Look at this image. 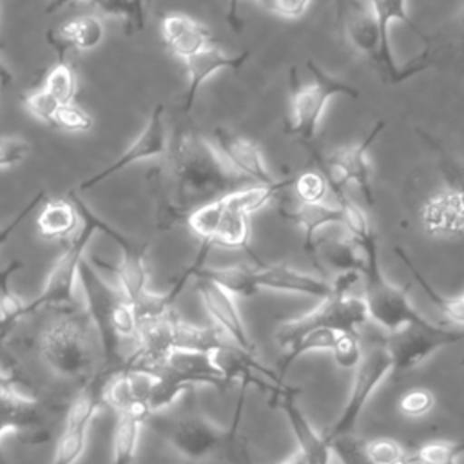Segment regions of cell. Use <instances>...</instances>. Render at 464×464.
<instances>
[{"label": "cell", "mask_w": 464, "mask_h": 464, "mask_svg": "<svg viewBox=\"0 0 464 464\" xmlns=\"http://www.w3.org/2000/svg\"><path fill=\"white\" fill-rule=\"evenodd\" d=\"M223 214H225V201L221 196V198L212 199V201L198 207L196 210H192L187 218V225L201 241L210 245V241L221 223Z\"/></svg>", "instance_id": "8d00e7d4"}, {"label": "cell", "mask_w": 464, "mask_h": 464, "mask_svg": "<svg viewBox=\"0 0 464 464\" xmlns=\"http://www.w3.org/2000/svg\"><path fill=\"white\" fill-rule=\"evenodd\" d=\"M281 464H308L306 460H304V457L299 453V451H295L294 455H290L285 462H281Z\"/></svg>", "instance_id": "11a10c76"}, {"label": "cell", "mask_w": 464, "mask_h": 464, "mask_svg": "<svg viewBox=\"0 0 464 464\" xmlns=\"http://www.w3.org/2000/svg\"><path fill=\"white\" fill-rule=\"evenodd\" d=\"M237 7H239V0H228V9H227V22L234 31L241 29V18L237 14Z\"/></svg>", "instance_id": "f5cc1de1"}, {"label": "cell", "mask_w": 464, "mask_h": 464, "mask_svg": "<svg viewBox=\"0 0 464 464\" xmlns=\"http://www.w3.org/2000/svg\"><path fill=\"white\" fill-rule=\"evenodd\" d=\"M392 373V361L384 346H373L362 355V361L355 368V377L352 382L350 395L344 402L335 422L323 433L326 442L332 446L334 440L352 435L364 406L368 404L372 393L381 386V382Z\"/></svg>", "instance_id": "7c38bea8"}, {"label": "cell", "mask_w": 464, "mask_h": 464, "mask_svg": "<svg viewBox=\"0 0 464 464\" xmlns=\"http://www.w3.org/2000/svg\"><path fill=\"white\" fill-rule=\"evenodd\" d=\"M96 227H98V232L105 234L120 246L121 257L116 266H111V265L100 261L96 256L91 257V263L94 266L111 268L118 281L116 288L121 292V295L127 301H130L134 304L138 299H141L149 292V286H147V283H149V268H147L149 243L136 241V239L125 236L123 232H120L107 221H103L100 216H98Z\"/></svg>", "instance_id": "4fadbf2b"}, {"label": "cell", "mask_w": 464, "mask_h": 464, "mask_svg": "<svg viewBox=\"0 0 464 464\" xmlns=\"http://www.w3.org/2000/svg\"><path fill=\"white\" fill-rule=\"evenodd\" d=\"M60 105L72 103L76 92V74L69 63L58 60L45 74L42 85Z\"/></svg>", "instance_id": "f35d334b"}, {"label": "cell", "mask_w": 464, "mask_h": 464, "mask_svg": "<svg viewBox=\"0 0 464 464\" xmlns=\"http://www.w3.org/2000/svg\"><path fill=\"white\" fill-rule=\"evenodd\" d=\"M196 290L207 314L214 319L216 326L223 334H227L230 341L245 353L256 355V343L252 341L245 326L241 312L236 304V297L205 277H196Z\"/></svg>", "instance_id": "9a60e30c"}, {"label": "cell", "mask_w": 464, "mask_h": 464, "mask_svg": "<svg viewBox=\"0 0 464 464\" xmlns=\"http://www.w3.org/2000/svg\"><path fill=\"white\" fill-rule=\"evenodd\" d=\"M368 319L362 297L355 295H332L323 299L312 312L283 323L276 330V343L281 348H290L303 335L317 330H330L337 334L357 332Z\"/></svg>", "instance_id": "9c48e42d"}, {"label": "cell", "mask_w": 464, "mask_h": 464, "mask_svg": "<svg viewBox=\"0 0 464 464\" xmlns=\"http://www.w3.org/2000/svg\"><path fill=\"white\" fill-rule=\"evenodd\" d=\"M415 132L422 138V141L433 150V156L437 160V169L444 178L446 188H451L464 196V161L451 154L440 141H437L431 134L424 132L422 129H415Z\"/></svg>", "instance_id": "e575fe53"}, {"label": "cell", "mask_w": 464, "mask_h": 464, "mask_svg": "<svg viewBox=\"0 0 464 464\" xmlns=\"http://www.w3.org/2000/svg\"><path fill=\"white\" fill-rule=\"evenodd\" d=\"M0 390L29 404L40 406L42 402V393L36 382L31 379V375L25 373L18 359L2 348H0Z\"/></svg>", "instance_id": "f546056e"}, {"label": "cell", "mask_w": 464, "mask_h": 464, "mask_svg": "<svg viewBox=\"0 0 464 464\" xmlns=\"http://www.w3.org/2000/svg\"><path fill=\"white\" fill-rule=\"evenodd\" d=\"M74 2H82V0H49V2H47V7H45V13H47V14L56 13V11H60L62 7H65V5H69V4H74ZM89 2H91V0H89Z\"/></svg>", "instance_id": "db71d44e"}, {"label": "cell", "mask_w": 464, "mask_h": 464, "mask_svg": "<svg viewBox=\"0 0 464 464\" xmlns=\"http://www.w3.org/2000/svg\"><path fill=\"white\" fill-rule=\"evenodd\" d=\"M42 201H45V192L44 190H40V192H36L34 194V198L14 216V219H11L7 225H4V227H0V248H2V245L11 237V234L20 227V223L42 203Z\"/></svg>", "instance_id": "f907efd6"}, {"label": "cell", "mask_w": 464, "mask_h": 464, "mask_svg": "<svg viewBox=\"0 0 464 464\" xmlns=\"http://www.w3.org/2000/svg\"><path fill=\"white\" fill-rule=\"evenodd\" d=\"M69 199L76 207L82 225L78 232L71 239H67V246L62 252V256L54 261L42 292L27 304L29 314L40 308H49V306L63 308L72 303L85 248L91 243L92 236L98 232L96 228L98 214H94L89 208V205L80 196H76V192H69Z\"/></svg>", "instance_id": "52a82bcc"}, {"label": "cell", "mask_w": 464, "mask_h": 464, "mask_svg": "<svg viewBox=\"0 0 464 464\" xmlns=\"http://www.w3.org/2000/svg\"><path fill=\"white\" fill-rule=\"evenodd\" d=\"M194 277H205L234 297H252L259 292L254 281V268L245 265L232 266H198Z\"/></svg>", "instance_id": "4316f807"}, {"label": "cell", "mask_w": 464, "mask_h": 464, "mask_svg": "<svg viewBox=\"0 0 464 464\" xmlns=\"http://www.w3.org/2000/svg\"><path fill=\"white\" fill-rule=\"evenodd\" d=\"M210 141L225 163L241 178L257 181V185H272L277 181L268 170L259 147L252 140L234 134L225 127H216Z\"/></svg>", "instance_id": "2e32d148"}, {"label": "cell", "mask_w": 464, "mask_h": 464, "mask_svg": "<svg viewBox=\"0 0 464 464\" xmlns=\"http://www.w3.org/2000/svg\"><path fill=\"white\" fill-rule=\"evenodd\" d=\"M324 257L339 272H344V270H357L359 272L361 259H362L361 257V248L357 246V243L352 237L330 243L324 248Z\"/></svg>", "instance_id": "ee69618b"}, {"label": "cell", "mask_w": 464, "mask_h": 464, "mask_svg": "<svg viewBox=\"0 0 464 464\" xmlns=\"http://www.w3.org/2000/svg\"><path fill=\"white\" fill-rule=\"evenodd\" d=\"M459 36H460V44L464 45V7L459 14Z\"/></svg>", "instance_id": "6f0895ef"}, {"label": "cell", "mask_w": 464, "mask_h": 464, "mask_svg": "<svg viewBox=\"0 0 464 464\" xmlns=\"http://www.w3.org/2000/svg\"><path fill=\"white\" fill-rule=\"evenodd\" d=\"M420 221L431 236H453L464 232V196L451 188L433 194L420 210Z\"/></svg>", "instance_id": "7402d4cb"}, {"label": "cell", "mask_w": 464, "mask_h": 464, "mask_svg": "<svg viewBox=\"0 0 464 464\" xmlns=\"http://www.w3.org/2000/svg\"><path fill=\"white\" fill-rule=\"evenodd\" d=\"M294 183V179H277L272 185H252V187H241L234 192H228L223 196L227 207L252 216L254 212H257L259 208H263L265 205H268V201H272L281 190H285L286 187H290Z\"/></svg>", "instance_id": "1f68e13d"}, {"label": "cell", "mask_w": 464, "mask_h": 464, "mask_svg": "<svg viewBox=\"0 0 464 464\" xmlns=\"http://www.w3.org/2000/svg\"><path fill=\"white\" fill-rule=\"evenodd\" d=\"M143 422H145V417L140 413H134V411L116 413V422H114V431H112V460H111V464H132L134 462Z\"/></svg>", "instance_id": "f1b7e54d"}, {"label": "cell", "mask_w": 464, "mask_h": 464, "mask_svg": "<svg viewBox=\"0 0 464 464\" xmlns=\"http://www.w3.org/2000/svg\"><path fill=\"white\" fill-rule=\"evenodd\" d=\"M254 281L259 290H276V292H288V294H299V295H310L328 299L335 294V288L332 281H326L323 277L295 270L285 263H274V265H259L254 268Z\"/></svg>", "instance_id": "d6986e66"}, {"label": "cell", "mask_w": 464, "mask_h": 464, "mask_svg": "<svg viewBox=\"0 0 464 464\" xmlns=\"http://www.w3.org/2000/svg\"><path fill=\"white\" fill-rule=\"evenodd\" d=\"M160 230L187 221L198 207L243 187L246 181L219 156L210 138L196 129L179 130L161 165L147 176Z\"/></svg>", "instance_id": "6da1fadb"}, {"label": "cell", "mask_w": 464, "mask_h": 464, "mask_svg": "<svg viewBox=\"0 0 464 464\" xmlns=\"http://www.w3.org/2000/svg\"><path fill=\"white\" fill-rule=\"evenodd\" d=\"M7 433L29 446L45 444L53 437L38 404H29L0 390V442Z\"/></svg>", "instance_id": "ac0fdd59"}, {"label": "cell", "mask_w": 464, "mask_h": 464, "mask_svg": "<svg viewBox=\"0 0 464 464\" xmlns=\"http://www.w3.org/2000/svg\"><path fill=\"white\" fill-rule=\"evenodd\" d=\"M96 332L87 314H62L40 335V353L54 375L80 386L100 370Z\"/></svg>", "instance_id": "277c9868"}, {"label": "cell", "mask_w": 464, "mask_h": 464, "mask_svg": "<svg viewBox=\"0 0 464 464\" xmlns=\"http://www.w3.org/2000/svg\"><path fill=\"white\" fill-rule=\"evenodd\" d=\"M227 343L218 326H196L176 317L174 323V350L214 353Z\"/></svg>", "instance_id": "83f0119b"}, {"label": "cell", "mask_w": 464, "mask_h": 464, "mask_svg": "<svg viewBox=\"0 0 464 464\" xmlns=\"http://www.w3.org/2000/svg\"><path fill=\"white\" fill-rule=\"evenodd\" d=\"M25 107L38 121L54 127V118L60 109V103L44 87L29 92V96L25 98Z\"/></svg>", "instance_id": "f6af8a7d"}, {"label": "cell", "mask_w": 464, "mask_h": 464, "mask_svg": "<svg viewBox=\"0 0 464 464\" xmlns=\"http://www.w3.org/2000/svg\"><path fill=\"white\" fill-rule=\"evenodd\" d=\"M277 404L285 413L290 430L297 440V451L308 464H332V446L326 442L323 433H317L297 402L299 390L283 384L276 393Z\"/></svg>", "instance_id": "e0dca14e"}, {"label": "cell", "mask_w": 464, "mask_h": 464, "mask_svg": "<svg viewBox=\"0 0 464 464\" xmlns=\"http://www.w3.org/2000/svg\"><path fill=\"white\" fill-rule=\"evenodd\" d=\"M339 20L346 40L355 51L373 62V67L377 69L382 82L397 85L431 65L428 49L408 63H397L393 56L386 54L382 49L375 16L368 2L339 0Z\"/></svg>", "instance_id": "8992f818"}, {"label": "cell", "mask_w": 464, "mask_h": 464, "mask_svg": "<svg viewBox=\"0 0 464 464\" xmlns=\"http://www.w3.org/2000/svg\"><path fill=\"white\" fill-rule=\"evenodd\" d=\"M22 261L14 259L7 266L0 268V344L18 326V323L29 315L27 304L16 292L11 290L9 279L22 268Z\"/></svg>", "instance_id": "484cf974"}, {"label": "cell", "mask_w": 464, "mask_h": 464, "mask_svg": "<svg viewBox=\"0 0 464 464\" xmlns=\"http://www.w3.org/2000/svg\"><path fill=\"white\" fill-rule=\"evenodd\" d=\"M433 406H435V397L430 390H424V388L408 390L399 401V410L411 419L428 415L433 410Z\"/></svg>", "instance_id": "7dc6e473"}, {"label": "cell", "mask_w": 464, "mask_h": 464, "mask_svg": "<svg viewBox=\"0 0 464 464\" xmlns=\"http://www.w3.org/2000/svg\"><path fill=\"white\" fill-rule=\"evenodd\" d=\"M80 225V214L69 198L47 199L36 218L38 234L45 239H71Z\"/></svg>", "instance_id": "d4e9b609"}, {"label": "cell", "mask_w": 464, "mask_h": 464, "mask_svg": "<svg viewBox=\"0 0 464 464\" xmlns=\"http://www.w3.org/2000/svg\"><path fill=\"white\" fill-rule=\"evenodd\" d=\"M103 14L118 16L125 24V33L141 31L145 25V2L141 0H91Z\"/></svg>", "instance_id": "74e56055"}, {"label": "cell", "mask_w": 464, "mask_h": 464, "mask_svg": "<svg viewBox=\"0 0 464 464\" xmlns=\"http://www.w3.org/2000/svg\"><path fill=\"white\" fill-rule=\"evenodd\" d=\"M364 453L372 464H393L404 455L402 448L395 440L384 437L364 442Z\"/></svg>", "instance_id": "681fc988"}, {"label": "cell", "mask_w": 464, "mask_h": 464, "mask_svg": "<svg viewBox=\"0 0 464 464\" xmlns=\"http://www.w3.org/2000/svg\"><path fill=\"white\" fill-rule=\"evenodd\" d=\"M78 283L83 288L85 294V304L87 310L85 314L89 315L92 328L98 337V346H100V355H102V370L111 372L112 375L118 373V370L123 364V344L116 335L114 328V317H116V308L121 303L123 295L121 292L107 283L96 270V266L83 259L80 265V274H78Z\"/></svg>", "instance_id": "ba28073f"}, {"label": "cell", "mask_w": 464, "mask_h": 464, "mask_svg": "<svg viewBox=\"0 0 464 464\" xmlns=\"http://www.w3.org/2000/svg\"><path fill=\"white\" fill-rule=\"evenodd\" d=\"M169 141L170 140H169L167 123H165V105L158 103V105H154V109L149 116V121L145 123L141 132L136 136V140L112 163H109L107 167H103L91 178L83 179L78 188L91 190L92 187L100 185L107 178L121 172L123 169H127L138 161L165 158V154L169 150Z\"/></svg>", "instance_id": "5bb4252c"}, {"label": "cell", "mask_w": 464, "mask_h": 464, "mask_svg": "<svg viewBox=\"0 0 464 464\" xmlns=\"http://www.w3.org/2000/svg\"><path fill=\"white\" fill-rule=\"evenodd\" d=\"M161 36L169 51L183 62L210 47L212 44V36L201 22L179 13L163 16Z\"/></svg>", "instance_id": "44dd1931"}, {"label": "cell", "mask_w": 464, "mask_h": 464, "mask_svg": "<svg viewBox=\"0 0 464 464\" xmlns=\"http://www.w3.org/2000/svg\"><path fill=\"white\" fill-rule=\"evenodd\" d=\"M384 129L386 121L379 120L357 145L339 149L326 158L317 156V169L324 174L334 196L346 192L348 185H355L368 205L375 203L368 150Z\"/></svg>", "instance_id": "8fae6325"}, {"label": "cell", "mask_w": 464, "mask_h": 464, "mask_svg": "<svg viewBox=\"0 0 464 464\" xmlns=\"http://www.w3.org/2000/svg\"><path fill=\"white\" fill-rule=\"evenodd\" d=\"M395 256L408 266L410 274L413 276V279L419 283V286L424 290V294L430 297V301L446 315V319H450L451 323H457V324H464V299L462 295L459 297H446L442 294H439L430 283L428 279L420 274V270L413 265L411 257L408 256V252L401 246H395L393 248Z\"/></svg>", "instance_id": "836d02e7"}, {"label": "cell", "mask_w": 464, "mask_h": 464, "mask_svg": "<svg viewBox=\"0 0 464 464\" xmlns=\"http://www.w3.org/2000/svg\"><path fill=\"white\" fill-rule=\"evenodd\" d=\"M312 0H274V13L285 18H299Z\"/></svg>", "instance_id": "816d5d0a"}, {"label": "cell", "mask_w": 464, "mask_h": 464, "mask_svg": "<svg viewBox=\"0 0 464 464\" xmlns=\"http://www.w3.org/2000/svg\"><path fill=\"white\" fill-rule=\"evenodd\" d=\"M250 58V51H241L239 54H227L219 47H207L201 53L194 54L185 62L187 65V89L181 102V111L187 114L190 112L192 105L196 103L198 92L203 87V83L214 76L219 71L232 69L239 71L245 62Z\"/></svg>", "instance_id": "ffe728a7"}, {"label": "cell", "mask_w": 464, "mask_h": 464, "mask_svg": "<svg viewBox=\"0 0 464 464\" xmlns=\"http://www.w3.org/2000/svg\"><path fill=\"white\" fill-rule=\"evenodd\" d=\"M13 80V76H11V72L7 71V67L0 62V82H4V83H9Z\"/></svg>", "instance_id": "9f6ffc18"}, {"label": "cell", "mask_w": 464, "mask_h": 464, "mask_svg": "<svg viewBox=\"0 0 464 464\" xmlns=\"http://www.w3.org/2000/svg\"><path fill=\"white\" fill-rule=\"evenodd\" d=\"M330 353L335 361V364L343 370H355L359 362L362 361V346L359 341L357 332H344L339 334L330 348Z\"/></svg>", "instance_id": "b9f144b4"}, {"label": "cell", "mask_w": 464, "mask_h": 464, "mask_svg": "<svg viewBox=\"0 0 464 464\" xmlns=\"http://www.w3.org/2000/svg\"><path fill=\"white\" fill-rule=\"evenodd\" d=\"M266 11H272L274 13V0H257Z\"/></svg>", "instance_id": "680465c9"}, {"label": "cell", "mask_w": 464, "mask_h": 464, "mask_svg": "<svg viewBox=\"0 0 464 464\" xmlns=\"http://www.w3.org/2000/svg\"><path fill=\"white\" fill-rule=\"evenodd\" d=\"M464 339V332L428 323L424 326L410 324L386 335L382 346L392 361L390 375H402L424 364L440 348L457 344Z\"/></svg>", "instance_id": "30bf717a"}, {"label": "cell", "mask_w": 464, "mask_h": 464, "mask_svg": "<svg viewBox=\"0 0 464 464\" xmlns=\"http://www.w3.org/2000/svg\"><path fill=\"white\" fill-rule=\"evenodd\" d=\"M281 216L286 219H292L295 225H299L304 232V248L308 252H315V234L319 228L326 225H343L344 212L341 205H328L324 201L319 203H303L299 201L290 210H281Z\"/></svg>", "instance_id": "cb8c5ba5"}, {"label": "cell", "mask_w": 464, "mask_h": 464, "mask_svg": "<svg viewBox=\"0 0 464 464\" xmlns=\"http://www.w3.org/2000/svg\"><path fill=\"white\" fill-rule=\"evenodd\" d=\"M393 464H411V460H410V455H406V453H404V455H402L399 460H395Z\"/></svg>", "instance_id": "91938a15"}, {"label": "cell", "mask_w": 464, "mask_h": 464, "mask_svg": "<svg viewBox=\"0 0 464 464\" xmlns=\"http://www.w3.org/2000/svg\"><path fill=\"white\" fill-rule=\"evenodd\" d=\"M306 69L312 74V82L303 85L297 80V69L290 67V118L285 132L310 147L328 102L334 96H348L357 100L361 92L344 80L321 69L314 60H306Z\"/></svg>", "instance_id": "5b68a950"}, {"label": "cell", "mask_w": 464, "mask_h": 464, "mask_svg": "<svg viewBox=\"0 0 464 464\" xmlns=\"http://www.w3.org/2000/svg\"><path fill=\"white\" fill-rule=\"evenodd\" d=\"M337 335H339L337 332H330V330H317V332H310V334L303 335L290 348H286V353L281 359V370L286 372L288 366L295 359H299L310 352H330Z\"/></svg>", "instance_id": "60d3db41"}, {"label": "cell", "mask_w": 464, "mask_h": 464, "mask_svg": "<svg viewBox=\"0 0 464 464\" xmlns=\"http://www.w3.org/2000/svg\"><path fill=\"white\" fill-rule=\"evenodd\" d=\"M103 20L96 14H83L65 22L56 31V36L49 34V42L58 51V60H63L65 49L72 47L76 51H92L103 42Z\"/></svg>", "instance_id": "603a6c76"}, {"label": "cell", "mask_w": 464, "mask_h": 464, "mask_svg": "<svg viewBox=\"0 0 464 464\" xmlns=\"http://www.w3.org/2000/svg\"><path fill=\"white\" fill-rule=\"evenodd\" d=\"M411 464H464V442L433 440L426 442L413 455Z\"/></svg>", "instance_id": "d590c367"}, {"label": "cell", "mask_w": 464, "mask_h": 464, "mask_svg": "<svg viewBox=\"0 0 464 464\" xmlns=\"http://www.w3.org/2000/svg\"><path fill=\"white\" fill-rule=\"evenodd\" d=\"M245 390L237 402L234 422L227 428L216 424L212 419L198 411H188L174 417H169L163 411L154 413L145 419L143 426L150 428L187 462L201 464L218 459L236 460L239 457L237 426L241 419Z\"/></svg>", "instance_id": "3957f363"}, {"label": "cell", "mask_w": 464, "mask_h": 464, "mask_svg": "<svg viewBox=\"0 0 464 464\" xmlns=\"http://www.w3.org/2000/svg\"><path fill=\"white\" fill-rule=\"evenodd\" d=\"M87 437H89V430L85 428L63 426L56 440L51 464H76L85 451Z\"/></svg>", "instance_id": "ab89813d"}, {"label": "cell", "mask_w": 464, "mask_h": 464, "mask_svg": "<svg viewBox=\"0 0 464 464\" xmlns=\"http://www.w3.org/2000/svg\"><path fill=\"white\" fill-rule=\"evenodd\" d=\"M225 201V199H223ZM250 216L241 214L225 203V214L221 218V223L210 241L212 246H225V248H239L246 250L259 265H263L256 254H252L248 243H250Z\"/></svg>", "instance_id": "4dcf8cb0"}, {"label": "cell", "mask_w": 464, "mask_h": 464, "mask_svg": "<svg viewBox=\"0 0 464 464\" xmlns=\"http://www.w3.org/2000/svg\"><path fill=\"white\" fill-rule=\"evenodd\" d=\"M294 187L299 201L303 203H319L324 201L326 192L330 190L324 174L319 169L303 170L297 178H294Z\"/></svg>", "instance_id": "7bdbcfd3"}, {"label": "cell", "mask_w": 464, "mask_h": 464, "mask_svg": "<svg viewBox=\"0 0 464 464\" xmlns=\"http://www.w3.org/2000/svg\"><path fill=\"white\" fill-rule=\"evenodd\" d=\"M29 141L22 136H0V169H11L27 160Z\"/></svg>", "instance_id": "c3c4849f"}, {"label": "cell", "mask_w": 464, "mask_h": 464, "mask_svg": "<svg viewBox=\"0 0 464 464\" xmlns=\"http://www.w3.org/2000/svg\"><path fill=\"white\" fill-rule=\"evenodd\" d=\"M373 16H375V22H377V27H379V34H381V42H382V49L386 54L393 56L392 54V45H390V38H388V33H390V24L393 20L404 24L410 31H413L415 34H419L422 40H426V34L417 27L415 22L410 20L408 13H406V0H366Z\"/></svg>", "instance_id": "d6a6232c"}, {"label": "cell", "mask_w": 464, "mask_h": 464, "mask_svg": "<svg viewBox=\"0 0 464 464\" xmlns=\"http://www.w3.org/2000/svg\"><path fill=\"white\" fill-rule=\"evenodd\" d=\"M54 127L69 132H89L92 129V118L78 105L67 103L60 105L54 118Z\"/></svg>", "instance_id": "bcb514c9"}, {"label": "cell", "mask_w": 464, "mask_h": 464, "mask_svg": "<svg viewBox=\"0 0 464 464\" xmlns=\"http://www.w3.org/2000/svg\"><path fill=\"white\" fill-rule=\"evenodd\" d=\"M337 205L344 212L343 225L348 230L350 237L361 248V281H362V301L366 304L368 319L379 324L386 334L397 332L404 326L417 324L424 326L431 323L426 319L408 299L404 288L392 285L382 270L379 261V246L372 225L366 214L346 196V192L335 196Z\"/></svg>", "instance_id": "7a4b0ae2"}]
</instances>
